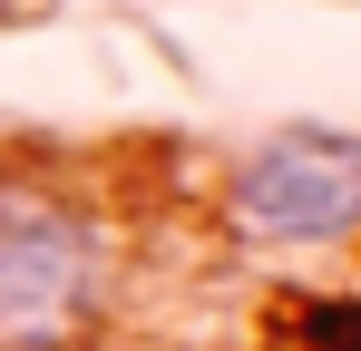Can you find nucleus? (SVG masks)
<instances>
[{
	"label": "nucleus",
	"mask_w": 361,
	"mask_h": 351,
	"mask_svg": "<svg viewBox=\"0 0 361 351\" xmlns=\"http://www.w3.org/2000/svg\"><path fill=\"white\" fill-rule=\"evenodd\" d=\"M118 302V234L49 176H0V351H78Z\"/></svg>",
	"instance_id": "obj_1"
},
{
	"label": "nucleus",
	"mask_w": 361,
	"mask_h": 351,
	"mask_svg": "<svg viewBox=\"0 0 361 351\" xmlns=\"http://www.w3.org/2000/svg\"><path fill=\"white\" fill-rule=\"evenodd\" d=\"M302 342L312 351H361V302H342V292L302 302Z\"/></svg>",
	"instance_id": "obj_3"
},
{
	"label": "nucleus",
	"mask_w": 361,
	"mask_h": 351,
	"mask_svg": "<svg viewBox=\"0 0 361 351\" xmlns=\"http://www.w3.org/2000/svg\"><path fill=\"white\" fill-rule=\"evenodd\" d=\"M225 225L264 254L352 244L361 234V137L342 127H283L225 176Z\"/></svg>",
	"instance_id": "obj_2"
}]
</instances>
